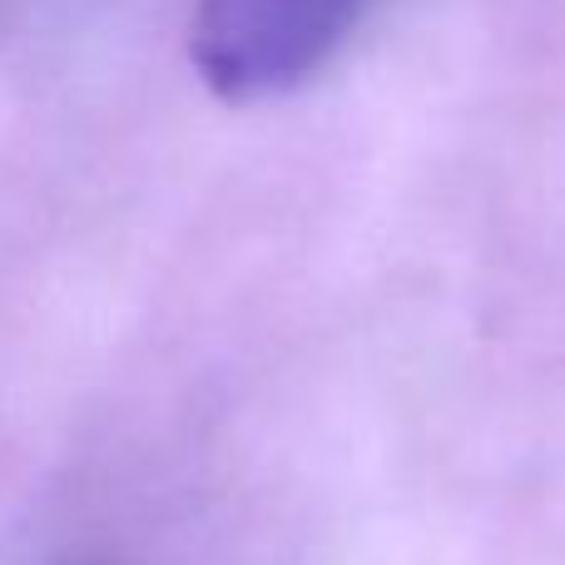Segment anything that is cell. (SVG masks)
I'll return each mask as SVG.
<instances>
[{"mask_svg":"<svg viewBox=\"0 0 565 565\" xmlns=\"http://www.w3.org/2000/svg\"><path fill=\"white\" fill-rule=\"evenodd\" d=\"M362 0H199L189 55L228 105L278 99L348 40Z\"/></svg>","mask_w":565,"mask_h":565,"instance_id":"1","label":"cell"}]
</instances>
